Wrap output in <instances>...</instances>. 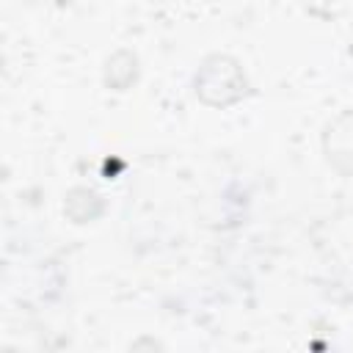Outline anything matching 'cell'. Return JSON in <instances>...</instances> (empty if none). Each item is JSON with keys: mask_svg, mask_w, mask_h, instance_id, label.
I'll list each match as a JSON object with an SVG mask.
<instances>
[{"mask_svg": "<svg viewBox=\"0 0 353 353\" xmlns=\"http://www.w3.org/2000/svg\"><path fill=\"white\" fill-rule=\"evenodd\" d=\"M141 80V58L132 47H116L102 61V85L113 94H127Z\"/></svg>", "mask_w": 353, "mask_h": 353, "instance_id": "3", "label": "cell"}, {"mask_svg": "<svg viewBox=\"0 0 353 353\" xmlns=\"http://www.w3.org/2000/svg\"><path fill=\"white\" fill-rule=\"evenodd\" d=\"M323 160L345 179H353V108H342L328 119L320 135Z\"/></svg>", "mask_w": 353, "mask_h": 353, "instance_id": "2", "label": "cell"}, {"mask_svg": "<svg viewBox=\"0 0 353 353\" xmlns=\"http://www.w3.org/2000/svg\"><path fill=\"white\" fill-rule=\"evenodd\" d=\"M105 210H108L105 196L91 185H72L61 201L63 218L74 226H88V223L99 221L105 215Z\"/></svg>", "mask_w": 353, "mask_h": 353, "instance_id": "4", "label": "cell"}, {"mask_svg": "<svg viewBox=\"0 0 353 353\" xmlns=\"http://www.w3.org/2000/svg\"><path fill=\"white\" fill-rule=\"evenodd\" d=\"M193 97L212 110H229L248 99L251 94V77L243 66V61L232 52H207L190 77Z\"/></svg>", "mask_w": 353, "mask_h": 353, "instance_id": "1", "label": "cell"}]
</instances>
